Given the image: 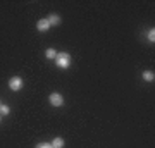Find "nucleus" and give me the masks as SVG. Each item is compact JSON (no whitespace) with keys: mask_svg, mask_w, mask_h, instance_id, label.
<instances>
[{"mask_svg":"<svg viewBox=\"0 0 155 148\" xmlns=\"http://www.w3.org/2000/svg\"><path fill=\"white\" fill-rule=\"evenodd\" d=\"M0 112H2V114H4V115H7V114H9V112H11V109H9L7 105H2V107H0Z\"/></svg>","mask_w":155,"mask_h":148,"instance_id":"nucleus-10","label":"nucleus"},{"mask_svg":"<svg viewBox=\"0 0 155 148\" xmlns=\"http://www.w3.org/2000/svg\"><path fill=\"white\" fill-rule=\"evenodd\" d=\"M36 29H38V31H41V33H45V31H48V29H50L48 21H47V19H40V21L36 22Z\"/></svg>","mask_w":155,"mask_h":148,"instance_id":"nucleus-4","label":"nucleus"},{"mask_svg":"<svg viewBox=\"0 0 155 148\" xmlns=\"http://www.w3.org/2000/svg\"><path fill=\"white\" fill-rule=\"evenodd\" d=\"M36 148H54V146H52V143H40Z\"/></svg>","mask_w":155,"mask_h":148,"instance_id":"nucleus-11","label":"nucleus"},{"mask_svg":"<svg viewBox=\"0 0 155 148\" xmlns=\"http://www.w3.org/2000/svg\"><path fill=\"white\" fill-rule=\"evenodd\" d=\"M55 64H57V67H61V69H67V67L71 66V55L66 54V52H61V54H57Z\"/></svg>","mask_w":155,"mask_h":148,"instance_id":"nucleus-1","label":"nucleus"},{"mask_svg":"<svg viewBox=\"0 0 155 148\" xmlns=\"http://www.w3.org/2000/svg\"><path fill=\"white\" fill-rule=\"evenodd\" d=\"M143 79H145L147 83H153V81H155V74H153L152 71H145V72H143Z\"/></svg>","mask_w":155,"mask_h":148,"instance_id":"nucleus-6","label":"nucleus"},{"mask_svg":"<svg viewBox=\"0 0 155 148\" xmlns=\"http://www.w3.org/2000/svg\"><path fill=\"white\" fill-rule=\"evenodd\" d=\"M9 88H11L12 91H19V90L22 88V79L19 76L11 77V79H9Z\"/></svg>","mask_w":155,"mask_h":148,"instance_id":"nucleus-2","label":"nucleus"},{"mask_svg":"<svg viewBox=\"0 0 155 148\" xmlns=\"http://www.w3.org/2000/svg\"><path fill=\"white\" fill-rule=\"evenodd\" d=\"M47 21H48L50 26H59L61 24V16H57V14H50L47 17Z\"/></svg>","mask_w":155,"mask_h":148,"instance_id":"nucleus-5","label":"nucleus"},{"mask_svg":"<svg viewBox=\"0 0 155 148\" xmlns=\"http://www.w3.org/2000/svg\"><path fill=\"white\" fill-rule=\"evenodd\" d=\"M45 57H47V59H50V61H54V59L57 57L55 48H47V52H45Z\"/></svg>","mask_w":155,"mask_h":148,"instance_id":"nucleus-7","label":"nucleus"},{"mask_svg":"<svg viewBox=\"0 0 155 148\" xmlns=\"http://www.w3.org/2000/svg\"><path fill=\"white\" fill-rule=\"evenodd\" d=\"M147 36H148V41H152V43H153V41H155V29H153V28L148 31V35H147Z\"/></svg>","mask_w":155,"mask_h":148,"instance_id":"nucleus-9","label":"nucleus"},{"mask_svg":"<svg viewBox=\"0 0 155 148\" xmlns=\"http://www.w3.org/2000/svg\"><path fill=\"white\" fill-rule=\"evenodd\" d=\"M0 107H2V105H0Z\"/></svg>","mask_w":155,"mask_h":148,"instance_id":"nucleus-13","label":"nucleus"},{"mask_svg":"<svg viewBox=\"0 0 155 148\" xmlns=\"http://www.w3.org/2000/svg\"><path fill=\"white\" fill-rule=\"evenodd\" d=\"M0 122H2V115H0Z\"/></svg>","mask_w":155,"mask_h":148,"instance_id":"nucleus-12","label":"nucleus"},{"mask_svg":"<svg viewBox=\"0 0 155 148\" xmlns=\"http://www.w3.org/2000/svg\"><path fill=\"white\" fill-rule=\"evenodd\" d=\"M52 146L54 148H64V140H62V138H55V140L52 141Z\"/></svg>","mask_w":155,"mask_h":148,"instance_id":"nucleus-8","label":"nucleus"},{"mask_svg":"<svg viewBox=\"0 0 155 148\" xmlns=\"http://www.w3.org/2000/svg\"><path fill=\"white\" fill-rule=\"evenodd\" d=\"M48 102L54 105V107H61V105L64 104V98H62V95H61V93H50Z\"/></svg>","mask_w":155,"mask_h":148,"instance_id":"nucleus-3","label":"nucleus"}]
</instances>
